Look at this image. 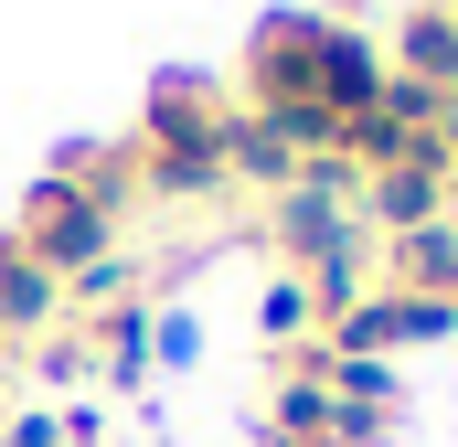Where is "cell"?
I'll return each instance as SVG.
<instances>
[{
    "instance_id": "obj_1",
    "label": "cell",
    "mask_w": 458,
    "mask_h": 447,
    "mask_svg": "<svg viewBox=\"0 0 458 447\" xmlns=\"http://www.w3.org/2000/svg\"><path fill=\"white\" fill-rule=\"evenodd\" d=\"M245 86H256V107H310V117H331V128H352V117L384 107V54L320 11V21H277L256 43Z\"/></svg>"
},
{
    "instance_id": "obj_2",
    "label": "cell",
    "mask_w": 458,
    "mask_h": 447,
    "mask_svg": "<svg viewBox=\"0 0 458 447\" xmlns=\"http://www.w3.org/2000/svg\"><path fill=\"white\" fill-rule=\"evenodd\" d=\"M128 160H75V171H54L32 203H21V256L54 277V288H86L97 266H117V214H128Z\"/></svg>"
},
{
    "instance_id": "obj_3",
    "label": "cell",
    "mask_w": 458,
    "mask_h": 447,
    "mask_svg": "<svg viewBox=\"0 0 458 447\" xmlns=\"http://www.w3.org/2000/svg\"><path fill=\"white\" fill-rule=\"evenodd\" d=\"M139 181L149 192H214L225 181V107H203L192 86H171L160 107H149V139H139Z\"/></svg>"
},
{
    "instance_id": "obj_4",
    "label": "cell",
    "mask_w": 458,
    "mask_h": 447,
    "mask_svg": "<svg viewBox=\"0 0 458 447\" xmlns=\"http://www.w3.org/2000/svg\"><path fill=\"white\" fill-rule=\"evenodd\" d=\"M384 75H394V86H416V97H448V107H458V11H448V0H416V11L394 21Z\"/></svg>"
}]
</instances>
